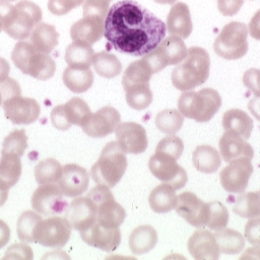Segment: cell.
Listing matches in <instances>:
<instances>
[{
    "mask_svg": "<svg viewBox=\"0 0 260 260\" xmlns=\"http://www.w3.org/2000/svg\"><path fill=\"white\" fill-rule=\"evenodd\" d=\"M167 34L159 18L133 0H121L110 8L104 36L115 50L143 56L156 49Z\"/></svg>",
    "mask_w": 260,
    "mask_h": 260,
    "instance_id": "cell-1",
    "label": "cell"
},
{
    "mask_svg": "<svg viewBox=\"0 0 260 260\" xmlns=\"http://www.w3.org/2000/svg\"><path fill=\"white\" fill-rule=\"evenodd\" d=\"M42 18V9L32 1L23 0L13 6L0 0V22L5 32L14 40L28 39Z\"/></svg>",
    "mask_w": 260,
    "mask_h": 260,
    "instance_id": "cell-2",
    "label": "cell"
},
{
    "mask_svg": "<svg viewBox=\"0 0 260 260\" xmlns=\"http://www.w3.org/2000/svg\"><path fill=\"white\" fill-rule=\"evenodd\" d=\"M210 73V56L202 48L192 47L185 58L172 72L173 85L182 92L193 90L207 81Z\"/></svg>",
    "mask_w": 260,
    "mask_h": 260,
    "instance_id": "cell-3",
    "label": "cell"
},
{
    "mask_svg": "<svg viewBox=\"0 0 260 260\" xmlns=\"http://www.w3.org/2000/svg\"><path fill=\"white\" fill-rule=\"evenodd\" d=\"M127 168L125 152L115 141L108 143L97 162L92 167L91 177L98 184L115 186L122 179Z\"/></svg>",
    "mask_w": 260,
    "mask_h": 260,
    "instance_id": "cell-4",
    "label": "cell"
},
{
    "mask_svg": "<svg viewBox=\"0 0 260 260\" xmlns=\"http://www.w3.org/2000/svg\"><path fill=\"white\" fill-rule=\"evenodd\" d=\"M12 61L22 73L38 80H49L56 69L55 61L49 54L38 51L31 43L19 42L11 54Z\"/></svg>",
    "mask_w": 260,
    "mask_h": 260,
    "instance_id": "cell-5",
    "label": "cell"
},
{
    "mask_svg": "<svg viewBox=\"0 0 260 260\" xmlns=\"http://www.w3.org/2000/svg\"><path fill=\"white\" fill-rule=\"evenodd\" d=\"M221 106L222 98L211 88L201 89L198 92L186 91L178 102L180 114L197 122L209 121L218 113Z\"/></svg>",
    "mask_w": 260,
    "mask_h": 260,
    "instance_id": "cell-6",
    "label": "cell"
},
{
    "mask_svg": "<svg viewBox=\"0 0 260 260\" xmlns=\"http://www.w3.org/2000/svg\"><path fill=\"white\" fill-rule=\"evenodd\" d=\"M247 27L241 22L227 24L214 43L215 52L228 60H236L244 57L248 50Z\"/></svg>",
    "mask_w": 260,
    "mask_h": 260,
    "instance_id": "cell-7",
    "label": "cell"
},
{
    "mask_svg": "<svg viewBox=\"0 0 260 260\" xmlns=\"http://www.w3.org/2000/svg\"><path fill=\"white\" fill-rule=\"evenodd\" d=\"M187 50L181 38L171 36L164 39L156 49L145 54L142 59L155 74L169 65L179 64L185 58Z\"/></svg>",
    "mask_w": 260,
    "mask_h": 260,
    "instance_id": "cell-8",
    "label": "cell"
},
{
    "mask_svg": "<svg viewBox=\"0 0 260 260\" xmlns=\"http://www.w3.org/2000/svg\"><path fill=\"white\" fill-rule=\"evenodd\" d=\"M97 205V222L108 228H118L124 221L126 213L124 208L115 201L110 187L98 184L88 193Z\"/></svg>",
    "mask_w": 260,
    "mask_h": 260,
    "instance_id": "cell-9",
    "label": "cell"
},
{
    "mask_svg": "<svg viewBox=\"0 0 260 260\" xmlns=\"http://www.w3.org/2000/svg\"><path fill=\"white\" fill-rule=\"evenodd\" d=\"M71 230L65 218L52 217L38 223L34 232V240L43 246L62 247L70 239Z\"/></svg>",
    "mask_w": 260,
    "mask_h": 260,
    "instance_id": "cell-10",
    "label": "cell"
},
{
    "mask_svg": "<svg viewBox=\"0 0 260 260\" xmlns=\"http://www.w3.org/2000/svg\"><path fill=\"white\" fill-rule=\"evenodd\" d=\"M149 169L154 177L165 183H169L176 190L182 188L187 180L185 170L171 156L156 152L149 160Z\"/></svg>",
    "mask_w": 260,
    "mask_h": 260,
    "instance_id": "cell-11",
    "label": "cell"
},
{
    "mask_svg": "<svg viewBox=\"0 0 260 260\" xmlns=\"http://www.w3.org/2000/svg\"><path fill=\"white\" fill-rule=\"evenodd\" d=\"M32 209L45 216H53L66 211L68 202L56 184H44L38 187L32 196Z\"/></svg>",
    "mask_w": 260,
    "mask_h": 260,
    "instance_id": "cell-12",
    "label": "cell"
},
{
    "mask_svg": "<svg viewBox=\"0 0 260 260\" xmlns=\"http://www.w3.org/2000/svg\"><path fill=\"white\" fill-rule=\"evenodd\" d=\"M176 211L188 224L195 228L207 226L209 220V204L202 201L197 195L185 191L177 196Z\"/></svg>",
    "mask_w": 260,
    "mask_h": 260,
    "instance_id": "cell-13",
    "label": "cell"
},
{
    "mask_svg": "<svg viewBox=\"0 0 260 260\" xmlns=\"http://www.w3.org/2000/svg\"><path fill=\"white\" fill-rule=\"evenodd\" d=\"M229 164L220 173L221 184L228 192L243 193L253 172L250 160L241 158Z\"/></svg>",
    "mask_w": 260,
    "mask_h": 260,
    "instance_id": "cell-14",
    "label": "cell"
},
{
    "mask_svg": "<svg viewBox=\"0 0 260 260\" xmlns=\"http://www.w3.org/2000/svg\"><path fill=\"white\" fill-rule=\"evenodd\" d=\"M120 114L113 107H104L91 114L82 123L83 131L94 138L108 136L115 131L120 123Z\"/></svg>",
    "mask_w": 260,
    "mask_h": 260,
    "instance_id": "cell-15",
    "label": "cell"
},
{
    "mask_svg": "<svg viewBox=\"0 0 260 260\" xmlns=\"http://www.w3.org/2000/svg\"><path fill=\"white\" fill-rule=\"evenodd\" d=\"M98 207L89 197H77L65 211V219L74 230L79 232L92 227L97 222Z\"/></svg>",
    "mask_w": 260,
    "mask_h": 260,
    "instance_id": "cell-16",
    "label": "cell"
},
{
    "mask_svg": "<svg viewBox=\"0 0 260 260\" xmlns=\"http://www.w3.org/2000/svg\"><path fill=\"white\" fill-rule=\"evenodd\" d=\"M6 118L14 124H30L35 122L41 114V107L31 98L21 96L11 98L2 103Z\"/></svg>",
    "mask_w": 260,
    "mask_h": 260,
    "instance_id": "cell-17",
    "label": "cell"
},
{
    "mask_svg": "<svg viewBox=\"0 0 260 260\" xmlns=\"http://www.w3.org/2000/svg\"><path fill=\"white\" fill-rule=\"evenodd\" d=\"M117 143L128 154H141L146 151L148 138L145 128L136 122L119 123L115 129Z\"/></svg>",
    "mask_w": 260,
    "mask_h": 260,
    "instance_id": "cell-18",
    "label": "cell"
},
{
    "mask_svg": "<svg viewBox=\"0 0 260 260\" xmlns=\"http://www.w3.org/2000/svg\"><path fill=\"white\" fill-rule=\"evenodd\" d=\"M80 236L86 244L107 252L114 251L121 242L118 228L105 227L98 222L92 227L80 232Z\"/></svg>",
    "mask_w": 260,
    "mask_h": 260,
    "instance_id": "cell-19",
    "label": "cell"
},
{
    "mask_svg": "<svg viewBox=\"0 0 260 260\" xmlns=\"http://www.w3.org/2000/svg\"><path fill=\"white\" fill-rule=\"evenodd\" d=\"M57 185L67 197H79L89 186L88 172L78 165L69 164L62 168Z\"/></svg>",
    "mask_w": 260,
    "mask_h": 260,
    "instance_id": "cell-20",
    "label": "cell"
},
{
    "mask_svg": "<svg viewBox=\"0 0 260 260\" xmlns=\"http://www.w3.org/2000/svg\"><path fill=\"white\" fill-rule=\"evenodd\" d=\"M187 249L196 260H217L220 249L215 236L207 230H198L189 238Z\"/></svg>",
    "mask_w": 260,
    "mask_h": 260,
    "instance_id": "cell-21",
    "label": "cell"
},
{
    "mask_svg": "<svg viewBox=\"0 0 260 260\" xmlns=\"http://www.w3.org/2000/svg\"><path fill=\"white\" fill-rule=\"evenodd\" d=\"M105 21L106 19L100 17H83L72 25L70 29L71 39L74 42L94 45L104 36Z\"/></svg>",
    "mask_w": 260,
    "mask_h": 260,
    "instance_id": "cell-22",
    "label": "cell"
},
{
    "mask_svg": "<svg viewBox=\"0 0 260 260\" xmlns=\"http://www.w3.org/2000/svg\"><path fill=\"white\" fill-rule=\"evenodd\" d=\"M219 148L225 162H232L241 158L251 161L253 158V149L251 145L233 131H226L223 134L219 142Z\"/></svg>",
    "mask_w": 260,
    "mask_h": 260,
    "instance_id": "cell-23",
    "label": "cell"
},
{
    "mask_svg": "<svg viewBox=\"0 0 260 260\" xmlns=\"http://www.w3.org/2000/svg\"><path fill=\"white\" fill-rule=\"evenodd\" d=\"M166 26L172 36L187 39L192 32V20L188 6L183 2L173 4Z\"/></svg>",
    "mask_w": 260,
    "mask_h": 260,
    "instance_id": "cell-24",
    "label": "cell"
},
{
    "mask_svg": "<svg viewBox=\"0 0 260 260\" xmlns=\"http://www.w3.org/2000/svg\"><path fill=\"white\" fill-rule=\"evenodd\" d=\"M22 175L21 157L11 153L1 154L0 159V188L8 190L14 186Z\"/></svg>",
    "mask_w": 260,
    "mask_h": 260,
    "instance_id": "cell-25",
    "label": "cell"
},
{
    "mask_svg": "<svg viewBox=\"0 0 260 260\" xmlns=\"http://www.w3.org/2000/svg\"><path fill=\"white\" fill-rule=\"evenodd\" d=\"M31 44L40 52L49 54L58 44L59 34L54 26L48 23H39L31 34Z\"/></svg>",
    "mask_w": 260,
    "mask_h": 260,
    "instance_id": "cell-26",
    "label": "cell"
},
{
    "mask_svg": "<svg viewBox=\"0 0 260 260\" xmlns=\"http://www.w3.org/2000/svg\"><path fill=\"white\" fill-rule=\"evenodd\" d=\"M223 127L225 131H233L244 140H247L253 129V120L244 111L233 109L224 114Z\"/></svg>",
    "mask_w": 260,
    "mask_h": 260,
    "instance_id": "cell-27",
    "label": "cell"
},
{
    "mask_svg": "<svg viewBox=\"0 0 260 260\" xmlns=\"http://www.w3.org/2000/svg\"><path fill=\"white\" fill-rule=\"evenodd\" d=\"M95 51L91 45L83 42H73L65 51V61L71 68H90L95 58Z\"/></svg>",
    "mask_w": 260,
    "mask_h": 260,
    "instance_id": "cell-28",
    "label": "cell"
},
{
    "mask_svg": "<svg viewBox=\"0 0 260 260\" xmlns=\"http://www.w3.org/2000/svg\"><path fill=\"white\" fill-rule=\"evenodd\" d=\"M158 242V235L154 228L144 225L132 231L129 237V247L134 254H144L152 250Z\"/></svg>",
    "mask_w": 260,
    "mask_h": 260,
    "instance_id": "cell-29",
    "label": "cell"
},
{
    "mask_svg": "<svg viewBox=\"0 0 260 260\" xmlns=\"http://www.w3.org/2000/svg\"><path fill=\"white\" fill-rule=\"evenodd\" d=\"M176 189L169 183L156 186L150 193L149 203L151 209L156 213H168L175 209L177 203Z\"/></svg>",
    "mask_w": 260,
    "mask_h": 260,
    "instance_id": "cell-30",
    "label": "cell"
},
{
    "mask_svg": "<svg viewBox=\"0 0 260 260\" xmlns=\"http://www.w3.org/2000/svg\"><path fill=\"white\" fill-rule=\"evenodd\" d=\"M62 80L65 86L75 94L88 91L94 83V74L90 68L67 67L63 72Z\"/></svg>",
    "mask_w": 260,
    "mask_h": 260,
    "instance_id": "cell-31",
    "label": "cell"
},
{
    "mask_svg": "<svg viewBox=\"0 0 260 260\" xmlns=\"http://www.w3.org/2000/svg\"><path fill=\"white\" fill-rule=\"evenodd\" d=\"M192 162L195 169L204 174H213L219 170L222 159L218 151L209 145H201L192 154Z\"/></svg>",
    "mask_w": 260,
    "mask_h": 260,
    "instance_id": "cell-32",
    "label": "cell"
},
{
    "mask_svg": "<svg viewBox=\"0 0 260 260\" xmlns=\"http://www.w3.org/2000/svg\"><path fill=\"white\" fill-rule=\"evenodd\" d=\"M220 252L225 254H238L243 251L245 240L243 235L232 229H223L216 231L214 234Z\"/></svg>",
    "mask_w": 260,
    "mask_h": 260,
    "instance_id": "cell-33",
    "label": "cell"
},
{
    "mask_svg": "<svg viewBox=\"0 0 260 260\" xmlns=\"http://www.w3.org/2000/svg\"><path fill=\"white\" fill-rule=\"evenodd\" d=\"M153 73L146 62L141 58L140 60L134 61L128 65L126 68L123 77L122 86L123 89H127L136 85H145L150 84V80Z\"/></svg>",
    "mask_w": 260,
    "mask_h": 260,
    "instance_id": "cell-34",
    "label": "cell"
},
{
    "mask_svg": "<svg viewBox=\"0 0 260 260\" xmlns=\"http://www.w3.org/2000/svg\"><path fill=\"white\" fill-rule=\"evenodd\" d=\"M233 210L242 218H260V190L256 192H245L238 196Z\"/></svg>",
    "mask_w": 260,
    "mask_h": 260,
    "instance_id": "cell-35",
    "label": "cell"
},
{
    "mask_svg": "<svg viewBox=\"0 0 260 260\" xmlns=\"http://www.w3.org/2000/svg\"><path fill=\"white\" fill-rule=\"evenodd\" d=\"M93 66L100 76L107 79L116 77L122 70V65L119 59L114 54L107 51L96 53Z\"/></svg>",
    "mask_w": 260,
    "mask_h": 260,
    "instance_id": "cell-36",
    "label": "cell"
},
{
    "mask_svg": "<svg viewBox=\"0 0 260 260\" xmlns=\"http://www.w3.org/2000/svg\"><path fill=\"white\" fill-rule=\"evenodd\" d=\"M61 174V165L52 158L41 161L35 168V178L40 185L57 183Z\"/></svg>",
    "mask_w": 260,
    "mask_h": 260,
    "instance_id": "cell-37",
    "label": "cell"
},
{
    "mask_svg": "<svg viewBox=\"0 0 260 260\" xmlns=\"http://www.w3.org/2000/svg\"><path fill=\"white\" fill-rule=\"evenodd\" d=\"M124 91L126 102L133 110L143 111L153 102V93L150 89V84L132 86Z\"/></svg>",
    "mask_w": 260,
    "mask_h": 260,
    "instance_id": "cell-38",
    "label": "cell"
},
{
    "mask_svg": "<svg viewBox=\"0 0 260 260\" xmlns=\"http://www.w3.org/2000/svg\"><path fill=\"white\" fill-rule=\"evenodd\" d=\"M184 122L183 115L179 111L165 110L157 114L155 123L158 129L165 134H176L182 127Z\"/></svg>",
    "mask_w": 260,
    "mask_h": 260,
    "instance_id": "cell-39",
    "label": "cell"
},
{
    "mask_svg": "<svg viewBox=\"0 0 260 260\" xmlns=\"http://www.w3.org/2000/svg\"><path fill=\"white\" fill-rule=\"evenodd\" d=\"M65 116L71 125H80L92 114L87 103L80 98L74 97L63 105Z\"/></svg>",
    "mask_w": 260,
    "mask_h": 260,
    "instance_id": "cell-40",
    "label": "cell"
},
{
    "mask_svg": "<svg viewBox=\"0 0 260 260\" xmlns=\"http://www.w3.org/2000/svg\"><path fill=\"white\" fill-rule=\"evenodd\" d=\"M42 220L41 216L36 212L22 213L17 222V234L19 240L24 243H35L34 232L38 223Z\"/></svg>",
    "mask_w": 260,
    "mask_h": 260,
    "instance_id": "cell-41",
    "label": "cell"
},
{
    "mask_svg": "<svg viewBox=\"0 0 260 260\" xmlns=\"http://www.w3.org/2000/svg\"><path fill=\"white\" fill-rule=\"evenodd\" d=\"M1 154L11 153L19 157H22L25 150L28 148V137L24 129L12 131L2 143Z\"/></svg>",
    "mask_w": 260,
    "mask_h": 260,
    "instance_id": "cell-42",
    "label": "cell"
},
{
    "mask_svg": "<svg viewBox=\"0 0 260 260\" xmlns=\"http://www.w3.org/2000/svg\"><path fill=\"white\" fill-rule=\"evenodd\" d=\"M209 220L207 227L214 231H220L227 227L229 222V211L225 205L219 201L209 202Z\"/></svg>",
    "mask_w": 260,
    "mask_h": 260,
    "instance_id": "cell-43",
    "label": "cell"
},
{
    "mask_svg": "<svg viewBox=\"0 0 260 260\" xmlns=\"http://www.w3.org/2000/svg\"><path fill=\"white\" fill-rule=\"evenodd\" d=\"M184 144L182 140L176 136L175 134H171L159 142L158 146L156 148V152H160L179 160L183 152Z\"/></svg>",
    "mask_w": 260,
    "mask_h": 260,
    "instance_id": "cell-44",
    "label": "cell"
},
{
    "mask_svg": "<svg viewBox=\"0 0 260 260\" xmlns=\"http://www.w3.org/2000/svg\"><path fill=\"white\" fill-rule=\"evenodd\" d=\"M109 0H85L83 16L100 17L106 19L110 10Z\"/></svg>",
    "mask_w": 260,
    "mask_h": 260,
    "instance_id": "cell-45",
    "label": "cell"
},
{
    "mask_svg": "<svg viewBox=\"0 0 260 260\" xmlns=\"http://www.w3.org/2000/svg\"><path fill=\"white\" fill-rule=\"evenodd\" d=\"M83 2L85 0H49L48 8L53 15L62 16L80 6Z\"/></svg>",
    "mask_w": 260,
    "mask_h": 260,
    "instance_id": "cell-46",
    "label": "cell"
},
{
    "mask_svg": "<svg viewBox=\"0 0 260 260\" xmlns=\"http://www.w3.org/2000/svg\"><path fill=\"white\" fill-rule=\"evenodd\" d=\"M32 258H34V253H32V248L29 245L24 244H15L10 245L7 248L5 255L2 259L32 260Z\"/></svg>",
    "mask_w": 260,
    "mask_h": 260,
    "instance_id": "cell-47",
    "label": "cell"
},
{
    "mask_svg": "<svg viewBox=\"0 0 260 260\" xmlns=\"http://www.w3.org/2000/svg\"><path fill=\"white\" fill-rule=\"evenodd\" d=\"M244 237L249 244L260 246V218L250 219L246 223Z\"/></svg>",
    "mask_w": 260,
    "mask_h": 260,
    "instance_id": "cell-48",
    "label": "cell"
},
{
    "mask_svg": "<svg viewBox=\"0 0 260 260\" xmlns=\"http://www.w3.org/2000/svg\"><path fill=\"white\" fill-rule=\"evenodd\" d=\"M244 86L255 96H260V70L251 68L245 71L243 77Z\"/></svg>",
    "mask_w": 260,
    "mask_h": 260,
    "instance_id": "cell-49",
    "label": "cell"
},
{
    "mask_svg": "<svg viewBox=\"0 0 260 260\" xmlns=\"http://www.w3.org/2000/svg\"><path fill=\"white\" fill-rule=\"evenodd\" d=\"M244 0H218V9L223 16L236 15L244 5Z\"/></svg>",
    "mask_w": 260,
    "mask_h": 260,
    "instance_id": "cell-50",
    "label": "cell"
},
{
    "mask_svg": "<svg viewBox=\"0 0 260 260\" xmlns=\"http://www.w3.org/2000/svg\"><path fill=\"white\" fill-rule=\"evenodd\" d=\"M0 92L2 95L3 102L11 98L21 96V88L18 82L9 77L5 81L0 83Z\"/></svg>",
    "mask_w": 260,
    "mask_h": 260,
    "instance_id": "cell-51",
    "label": "cell"
},
{
    "mask_svg": "<svg viewBox=\"0 0 260 260\" xmlns=\"http://www.w3.org/2000/svg\"><path fill=\"white\" fill-rule=\"evenodd\" d=\"M50 119L55 128L59 130H67L71 127V124L65 116L63 105L55 107L50 114Z\"/></svg>",
    "mask_w": 260,
    "mask_h": 260,
    "instance_id": "cell-52",
    "label": "cell"
},
{
    "mask_svg": "<svg viewBox=\"0 0 260 260\" xmlns=\"http://www.w3.org/2000/svg\"><path fill=\"white\" fill-rule=\"evenodd\" d=\"M248 32L251 38L260 41V9L250 20L248 25Z\"/></svg>",
    "mask_w": 260,
    "mask_h": 260,
    "instance_id": "cell-53",
    "label": "cell"
},
{
    "mask_svg": "<svg viewBox=\"0 0 260 260\" xmlns=\"http://www.w3.org/2000/svg\"><path fill=\"white\" fill-rule=\"evenodd\" d=\"M10 240V229L8 225L0 220V248L6 245Z\"/></svg>",
    "mask_w": 260,
    "mask_h": 260,
    "instance_id": "cell-54",
    "label": "cell"
},
{
    "mask_svg": "<svg viewBox=\"0 0 260 260\" xmlns=\"http://www.w3.org/2000/svg\"><path fill=\"white\" fill-rule=\"evenodd\" d=\"M248 110L251 114L260 121V96H255L249 101Z\"/></svg>",
    "mask_w": 260,
    "mask_h": 260,
    "instance_id": "cell-55",
    "label": "cell"
},
{
    "mask_svg": "<svg viewBox=\"0 0 260 260\" xmlns=\"http://www.w3.org/2000/svg\"><path fill=\"white\" fill-rule=\"evenodd\" d=\"M9 72H10V65L8 63V61L3 57H0V83L5 81L8 78Z\"/></svg>",
    "mask_w": 260,
    "mask_h": 260,
    "instance_id": "cell-56",
    "label": "cell"
},
{
    "mask_svg": "<svg viewBox=\"0 0 260 260\" xmlns=\"http://www.w3.org/2000/svg\"><path fill=\"white\" fill-rule=\"evenodd\" d=\"M241 259H260V246L255 245L254 247L248 248Z\"/></svg>",
    "mask_w": 260,
    "mask_h": 260,
    "instance_id": "cell-57",
    "label": "cell"
},
{
    "mask_svg": "<svg viewBox=\"0 0 260 260\" xmlns=\"http://www.w3.org/2000/svg\"><path fill=\"white\" fill-rule=\"evenodd\" d=\"M8 197V190H4L0 188V207L6 202Z\"/></svg>",
    "mask_w": 260,
    "mask_h": 260,
    "instance_id": "cell-58",
    "label": "cell"
},
{
    "mask_svg": "<svg viewBox=\"0 0 260 260\" xmlns=\"http://www.w3.org/2000/svg\"><path fill=\"white\" fill-rule=\"evenodd\" d=\"M159 4H175L178 0H154Z\"/></svg>",
    "mask_w": 260,
    "mask_h": 260,
    "instance_id": "cell-59",
    "label": "cell"
},
{
    "mask_svg": "<svg viewBox=\"0 0 260 260\" xmlns=\"http://www.w3.org/2000/svg\"><path fill=\"white\" fill-rule=\"evenodd\" d=\"M2 103H3V100H2V95H1V92H0V106L2 105Z\"/></svg>",
    "mask_w": 260,
    "mask_h": 260,
    "instance_id": "cell-60",
    "label": "cell"
},
{
    "mask_svg": "<svg viewBox=\"0 0 260 260\" xmlns=\"http://www.w3.org/2000/svg\"><path fill=\"white\" fill-rule=\"evenodd\" d=\"M2 30H3V26H2V24H1V22H0V32H1Z\"/></svg>",
    "mask_w": 260,
    "mask_h": 260,
    "instance_id": "cell-61",
    "label": "cell"
},
{
    "mask_svg": "<svg viewBox=\"0 0 260 260\" xmlns=\"http://www.w3.org/2000/svg\"><path fill=\"white\" fill-rule=\"evenodd\" d=\"M3 1H7V2H11V1H16V0H3Z\"/></svg>",
    "mask_w": 260,
    "mask_h": 260,
    "instance_id": "cell-62",
    "label": "cell"
},
{
    "mask_svg": "<svg viewBox=\"0 0 260 260\" xmlns=\"http://www.w3.org/2000/svg\"><path fill=\"white\" fill-rule=\"evenodd\" d=\"M109 1H111V0H109Z\"/></svg>",
    "mask_w": 260,
    "mask_h": 260,
    "instance_id": "cell-63",
    "label": "cell"
}]
</instances>
